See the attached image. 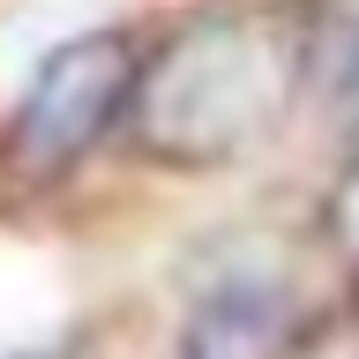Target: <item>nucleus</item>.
<instances>
[{
    "label": "nucleus",
    "instance_id": "f257e3e1",
    "mask_svg": "<svg viewBox=\"0 0 359 359\" xmlns=\"http://www.w3.org/2000/svg\"><path fill=\"white\" fill-rule=\"evenodd\" d=\"M128 97V45L120 38H75L60 45L45 75L30 83L15 112V150L30 172H60L112 128V105Z\"/></svg>",
    "mask_w": 359,
    "mask_h": 359
}]
</instances>
